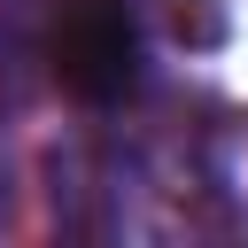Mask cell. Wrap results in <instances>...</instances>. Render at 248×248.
I'll list each match as a JSON object with an SVG mask.
<instances>
[{
    "label": "cell",
    "instance_id": "cell-1",
    "mask_svg": "<svg viewBox=\"0 0 248 248\" xmlns=\"http://www.w3.org/2000/svg\"><path fill=\"white\" fill-rule=\"evenodd\" d=\"M46 70H54V85L70 101L116 108L140 85V8L132 0H54Z\"/></svg>",
    "mask_w": 248,
    "mask_h": 248
}]
</instances>
